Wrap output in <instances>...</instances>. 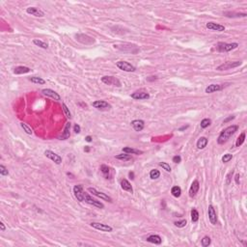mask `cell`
Instances as JSON below:
<instances>
[{
  "instance_id": "cell-1",
  "label": "cell",
  "mask_w": 247,
  "mask_h": 247,
  "mask_svg": "<svg viewBox=\"0 0 247 247\" xmlns=\"http://www.w3.org/2000/svg\"><path fill=\"white\" fill-rule=\"evenodd\" d=\"M237 130H238V127L237 125H232V126H230V127L226 128L225 130L221 131V133L219 134V136H218L217 143L220 145L226 143L230 139V137L234 135L235 133V131H237Z\"/></svg>"
},
{
  "instance_id": "cell-2",
  "label": "cell",
  "mask_w": 247,
  "mask_h": 247,
  "mask_svg": "<svg viewBox=\"0 0 247 247\" xmlns=\"http://www.w3.org/2000/svg\"><path fill=\"white\" fill-rule=\"evenodd\" d=\"M238 47L237 43H232V44H226V43L219 42L218 44L215 45L216 49L220 52H229L233 49H235Z\"/></svg>"
},
{
  "instance_id": "cell-3",
  "label": "cell",
  "mask_w": 247,
  "mask_h": 247,
  "mask_svg": "<svg viewBox=\"0 0 247 247\" xmlns=\"http://www.w3.org/2000/svg\"><path fill=\"white\" fill-rule=\"evenodd\" d=\"M102 82H103L106 85L110 86H116V87H121L122 83L117 77L115 76H110V75H105L102 77Z\"/></svg>"
},
{
  "instance_id": "cell-4",
  "label": "cell",
  "mask_w": 247,
  "mask_h": 247,
  "mask_svg": "<svg viewBox=\"0 0 247 247\" xmlns=\"http://www.w3.org/2000/svg\"><path fill=\"white\" fill-rule=\"evenodd\" d=\"M83 202L87 203V204H89V205H92V206L96 207V208H97V209H103V208H104V205H103V204L100 202V201H97L96 199H94L93 197H91L90 195H89L88 193H86V192L84 194V199H83Z\"/></svg>"
},
{
  "instance_id": "cell-5",
  "label": "cell",
  "mask_w": 247,
  "mask_h": 247,
  "mask_svg": "<svg viewBox=\"0 0 247 247\" xmlns=\"http://www.w3.org/2000/svg\"><path fill=\"white\" fill-rule=\"evenodd\" d=\"M116 66L120 69V70L127 71V73H132V71H136V68L127 61H118L116 63Z\"/></svg>"
},
{
  "instance_id": "cell-6",
  "label": "cell",
  "mask_w": 247,
  "mask_h": 247,
  "mask_svg": "<svg viewBox=\"0 0 247 247\" xmlns=\"http://www.w3.org/2000/svg\"><path fill=\"white\" fill-rule=\"evenodd\" d=\"M241 65V62L240 61H235V62H225L223 64L219 65L218 67L216 68L217 71H227V70H231V69H234V68H237L238 66Z\"/></svg>"
},
{
  "instance_id": "cell-7",
  "label": "cell",
  "mask_w": 247,
  "mask_h": 247,
  "mask_svg": "<svg viewBox=\"0 0 247 247\" xmlns=\"http://www.w3.org/2000/svg\"><path fill=\"white\" fill-rule=\"evenodd\" d=\"M87 190L90 192V193L93 194L94 196L99 198V199H102V200L107 201V202H109V203H112V198L110 196H108L107 194L103 193V192H100V191H97V189L94 188V187H89Z\"/></svg>"
},
{
  "instance_id": "cell-8",
  "label": "cell",
  "mask_w": 247,
  "mask_h": 247,
  "mask_svg": "<svg viewBox=\"0 0 247 247\" xmlns=\"http://www.w3.org/2000/svg\"><path fill=\"white\" fill-rule=\"evenodd\" d=\"M90 226L92 228L99 230L100 232H108L110 233L113 231V228L111 226L107 225V224H103V223H99V222H91Z\"/></svg>"
},
{
  "instance_id": "cell-9",
  "label": "cell",
  "mask_w": 247,
  "mask_h": 247,
  "mask_svg": "<svg viewBox=\"0 0 247 247\" xmlns=\"http://www.w3.org/2000/svg\"><path fill=\"white\" fill-rule=\"evenodd\" d=\"M130 97H132L133 99H136V100L148 99H150V94L145 90H138V91H135L134 93L131 94Z\"/></svg>"
},
{
  "instance_id": "cell-10",
  "label": "cell",
  "mask_w": 247,
  "mask_h": 247,
  "mask_svg": "<svg viewBox=\"0 0 247 247\" xmlns=\"http://www.w3.org/2000/svg\"><path fill=\"white\" fill-rule=\"evenodd\" d=\"M45 156L48 157L50 160H52V161L54 163H56V164H61L62 163V157L59 156V154H55L54 152L50 151V150H47L45 152Z\"/></svg>"
},
{
  "instance_id": "cell-11",
  "label": "cell",
  "mask_w": 247,
  "mask_h": 247,
  "mask_svg": "<svg viewBox=\"0 0 247 247\" xmlns=\"http://www.w3.org/2000/svg\"><path fill=\"white\" fill-rule=\"evenodd\" d=\"M73 194L74 196L79 202H83V199H84V194H85V191L83 189V186L81 185H74L73 187Z\"/></svg>"
},
{
  "instance_id": "cell-12",
  "label": "cell",
  "mask_w": 247,
  "mask_h": 247,
  "mask_svg": "<svg viewBox=\"0 0 247 247\" xmlns=\"http://www.w3.org/2000/svg\"><path fill=\"white\" fill-rule=\"evenodd\" d=\"M92 105H93V107L99 109V110H107V109L111 108V105L105 100H96V102H93Z\"/></svg>"
},
{
  "instance_id": "cell-13",
  "label": "cell",
  "mask_w": 247,
  "mask_h": 247,
  "mask_svg": "<svg viewBox=\"0 0 247 247\" xmlns=\"http://www.w3.org/2000/svg\"><path fill=\"white\" fill-rule=\"evenodd\" d=\"M206 27L208 28L209 30L211 31H216V32H223L225 31V26L224 25H221L219 23H216V22L213 21H209L206 24Z\"/></svg>"
},
{
  "instance_id": "cell-14",
  "label": "cell",
  "mask_w": 247,
  "mask_h": 247,
  "mask_svg": "<svg viewBox=\"0 0 247 247\" xmlns=\"http://www.w3.org/2000/svg\"><path fill=\"white\" fill-rule=\"evenodd\" d=\"M208 214H209V222H211L212 225H216L217 224V214H216V211H215L214 208L211 205L209 206Z\"/></svg>"
},
{
  "instance_id": "cell-15",
  "label": "cell",
  "mask_w": 247,
  "mask_h": 247,
  "mask_svg": "<svg viewBox=\"0 0 247 247\" xmlns=\"http://www.w3.org/2000/svg\"><path fill=\"white\" fill-rule=\"evenodd\" d=\"M26 13L29 14L31 16H37V18H43L45 16V13L43 12L41 9L37 7H29L26 9Z\"/></svg>"
},
{
  "instance_id": "cell-16",
  "label": "cell",
  "mask_w": 247,
  "mask_h": 247,
  "mask_svg": "<svg viewBox=\"0 0 247 247\" xmlns=\"http://www.w3.org/2000/svg\"><path fill=\"white\" fill-rule=\"evenodd\" d=\"M42 93L43 95H45V96H47L48 97H51L54 100H61L60 95L58 93H56L55 91L51 90V89H44V90H42Z\"/></svg>"
},
{
  "instance_id": "cell-17",
  "label": "cell",
  "mask_w": 247,
  "mask_h": 247,
  "mask_svg": "<svg viewBox=\"0 0 247 247\" xmlns=\"http://www.w3.org/2000/svg\"><path fill=\"white\" fill-rule=\"evenodd\" d=\"M71 124L70 122L66 123V126L64 128V131H63L61 135L58 137L59 140H67V139L70 138V136H71Z\"/></svg>"
},
{
  "instance_id": "cell-18",
  "label": "cell",
  "mask_w": 247,
  "mask_h": 247,
  "mask_svg": "<svg viewBox=\"0 0 247 247\" xmlns=\"http://www.w3.org/2000/svg\"><path fill=\"white\" fill-rule=\"evenodd\" d=\"M199 188H200L199 182H198L197 180H193V183H192L190 185V188H189V196L191 198L196 196V194L198 193V191H199Z\"/></svg>"
},
{
  "instance_id": "cell-19",
  "label": "cell",
  "mask_w": 247,
  "mask_h": 247,
  "mask_svg": "<svg viewBox=\"0 0 247 247\" xmlns=\"http://www.w3.org/2000/svg\"><path fill=\"white\" fill-rule=\"evenodd\" d=\"M131 126H132L133 130L135 131H142L145 128V122L143 120H133L131 122Z\"/></svg>"
},
{
  "instance_id": "cell-20",
  "label": "cell",
  "mask_w": 247,
  "mask_h": 247,
  "mask_svg": "<svg viewBox=\"0 0 247 247\" xmlns=\"http://www.w3.org/2000/svg\"><path fill=\"white\" fill-rule=\"evenodd\" d=\"M147 241L150 243L159 245V244H161V242H162V238L160 237V235H151L147 237Z\"/></svg>"
},
{
  "instance_id": "cell-21",
  "label": "cell",
  "mask_w": 247,
  "mask_h": 247,
  "mask_svg": "<svg viewBox=\"0 0 247 247\" xmlns=\"http://www.w3.org/2000/svg\"><path fill=\"white\" fill-rule=\"evenodd\" d=\"M121 187H122L123 190L128 191V192H130V193H133V188H132V186H131V183L128 182V180L124 179L121 180Z\"/></svg>"
},
{
  "instance_id": "cell-22",
  "label": "cell",
  "mask_w": 247,
  "mask_h": 247,
  "mask_svg": "<svg viewBox=\"0 0 247 247\" xmlns=\"http://www.w3.org/2000/svg\"><path fill=\"white\" fill-rule=\"evenodd\" d=\"M222 89H223V87L220 84H211V85L207 86L206 93L207 94H212V93H215V92L222 90Z\"/></svg>"
},
{
  "instance_id": "cell-23",
  "label": "cell",
  "mask_w": 247,
  "mask_h": 247,
  "mask_svg": "<svg viewBox=\"0 0 247 247\" xmlns=\"http://www.w3.org/2000/svg\"><path fill=\"white\" fill-rule=\"evenodd\" d=\"M31 71V69L28 67H25V66H19V67H16L14 69V73L15 74H24V73H28Z\"/></svg>"
},
{
  "instance_id": "cell-24",
  "label": "cell",
  "mask_w": 247,
  "mask_h": 247,
  "mask_svg": "<svg viewBox=\"0 0 247 247\" xmlns=\"http://www.w3.org/2000/svg\"><path fill=\"white\" fill-rule=\"evenodd\" d=\"M208 143H209V140L207 137H204V136L200 137L197 141V148L199 149V150H203V149H205L207 147Z\"/></svg>"
},
{
  "instance_id": "cell-25",
  "label": "cell",
  "mask_w": 247,
  "mask_h": 247,
  "mask_svg": "<svg viewBox=\"0 0 247 247\" xmlns=\"http://www.w3.org/2000/svg\"><path fill=\"white\" fill-rule=\"evenodd\" d=\"M122 151H123V153H126L128 154H143V151L136 150V149H133L130 147H124L122 149Z\"/></svg>"
},
{
  "instance_id": "cell-26",
  "label": "cell",
  "mask_w": 247,
  "mask_h": 247,
  "mask_svg": "<svg viewBox=\"0 0 247 247\" xmlns=\"http://www.w3.org/2000/svg\"><path fill=\"white\" fill-rule=\"evenodd\" d=\"M33 44L35 45H37V47L44 48V49H47V48H48V45H47L45 42L42 41V40H39V39H34V40H33Z\"/></svg>"
},
{
  "instance_id": "cell-27",
  "label": "cell",
  "mask_w": 247,
  "mask_h": 247,
  "mask_svg": "<svg viewBox=\"0 0 247 247\" xmlns=\"http://www.w3.org/2000/svg\"><path fill=\"white\" fill-rule=\"evenodd\" d=\"M171 193L175 198H179L180 197V195H182V188L178 185H175L171 189Z\"/></svg>"
},
{
  "instance_id": "cell-28",
  "label": "cell",
  "mask_w": 247,
  "mask_h": 247,
  "mask_svg": "<svg viewBox=\"0 0 247 247\" xmlns=\"http://www.w3.org/2000/svg\"><path fill=\"white\" fill-rule=\"evenodd\" d=\"M29 80L32 83H35V84H39V85L45 84V80L43 79L42 77H39V76H31V77H29Z\"/></svg>"
},
{
  "instance_id": "cell-29",
  "label": "cell",
  "mask_w": 247,
  "mask_h": 247,
  "mask_svg": "<svg viewBox=\"0 0 247 247\" xmlns=\"http://www.w3.org/2000/svg\"><path fill=\"white\" fill-rule=\"evenodd\" d=\"M245 137H246L245 131H242V132L240 133V135L237 137V142H235V147H240V146L244 143V141H245Z\"/></svg>"
},
{
  "instance_id": "cell-30",
  "label": "cell",
  "mask_w": 247,
  "mask_h": 247,
  "mask_svg": "<svg viewBox=\"0 0 247 247\" xmlns=\"http://www.w3.org/2000/svg\"><path fill=\"white\" fill-rule=\"evenodd\" d=\"M117 159H120V160H124V161H128V160H131V156H130V154H126V153H124V154H117L116 156Z\"/></svg>"
},
{
  "instance_id": "cell-31",
  "label": "cell",
  "mask_w": 247,
  "mask_h": 247,
  "mask_svg": "<svg viewBox=\"0 0 247 247\" xmlns=\"http://www.w3.org/2000/svg\"><path fill=\"white\" fill-rule=\"evenodd\" d=\"M100 171H102V173L104 175V177L106 178V179H108L109 173H110V168H109L107 165L102 164V166H100Z\"/></svg>"
},
{
  "instance_id": "cell-32",
  "label": "cell",
  "mask_w": 247,
  "mask_h": 247,
  "mask_svg": "<svg viewBox=\"0 0 247 247\" xmlns=\"http://www.w3.org/2000/svg\"><path fill=\"white\" fill-rule=\"evenodd\" d=\"M160 177V172L157 169H153L150 172V178L152 180H157Z\"/></svg>"
},
{
  "instance_id": "cell-33",
  "label": "cell",
  "mask_w": 247,
  "mask_h": 247,
  "mask_svg": "<svg viewBox=\"0 0 247 247\" xmlns=\"http://www.w3.org/2000/svg\"><path fill=\"white\" fill-rule=\"evenodd\" d=\"M191 220L192 222H197L199 220V212L196 209H192L191 211Z\"/></svg>"
},
{
  "instance_id": "cell-34",
  "label": "cell",
  "mask_w": 247,
  "mask_h": 247,
  "mask_svg": "<svg viewBox=\"0 0 247 247\" xmlns=\"http://www.w3.org/2000/svg\"><path fill=\"white\" fill-rule=\"evenodd\" d=\"M211 120L209 119V118H205V119H203L202 121H201L200 126L202 128H207L208 127L211 126Z\"/></svg>"
},
{
  "instance_id": "cell-35",
  "label": "cell",
  "mask_w": 247,
  "mask_h": 247,
  "mask_svg": "<svg viewBox=\"0 0 247 247\" xmlns=\"http://www.w3.org/2000/svg\"><path fill=\"white\" fill-rule=\"evenodd\" d=\"M21 127L23 128V130L25 131V133H27L28 135H31V134L33 133V131H32V128H31L29 126L27 125V124H25V123H21Z\"/></svg>"
},
{
  "instance_id": "cell-36",
  "label": "cell",
  "mask_w": 247,
  "mask_h": 247,
  "mask_svg": "<svg viewBox=\"0 0 247 247\" xmlns=\"http://www.w3.org/2000/svg\"><path fill=\"white\" fill-rule=\"evenodd\" d=\"M211 237H208V235L202 238V240H201L202 246H204V247H208L209 244H211Z\"/></svg>"
},
{
  "instance_id": "cell-37",
  "label": "cell",
  "mask_w": 247,
  "mask_h": 247,
  "mask_svg": "<svg viewBox=\"0 0 247 247\" xmlns=\"http://www.w3.org/2000/svg\"><path fill=\"white\" fill-rule=\"evenodd\" d=\"M62 107H63V110H64V113H65V115H66V117H67L68 119H70V120H71V113L70 109L68 108V106L66 105V103L63 102Z\"/></svg>"
},
{
  "instance_id": "cell-38",
  "label": "cell",
  "mask_w": 247,
  "mask_h": 247,
  "mask_svg": "<svg viewBox=\"0 0 247 247\" xmlns=\"http://www.w3.org/2000/svg\"><path fill=\"white\" fill-rule=\"evenodd\" d=\"M186 224H187V221H186V219H183V220L176 221V222H174V225L176 227H178V228H183V227L186 226Z\"/></svg>"
},
{
  "instance_id": "cell-39",
  "label": "cell",
  "mask_w": 247,
  "mask_h": 247,
  "mask_svg": "<svg viewBox=\"0 0 247 247\" xmlns=\"http://www.w3.org/2000/svg\"><path fill=\"white\" fill-rule=\"evenodd\" d=\"M158 165L160 166V167H162L163 169H164L166 172H168V173H170V172L172 171L171 170V166L169 165L167 162H159Z\"/></svg>"
},
{
  "instance_id": "cell-40",
  "label": "cell",
  "mask_w": 247,
  "mask_h": 247,
  "mask_svg": "<svg viewBox=\"0 0 247 247\" xmlns=\"http://www.w3.org/2000/svg\"><path fill=\"white\" fill-rule=\"evenodd\" d=\"M232 158H233V154H224V156H222V162L227 163V162H229L230 160H232Z\"/></svg>"
},
{
  "instance_id": "cell-41",
  "label": "cell",
  "mask_w": 247,
  "mask_h": 247,
  "mask_svg": "<svg viewBox=\"0 0 247 247\" xmlns=\"http://www.w3.org/2000/svg\"><path fill=\"white\" fill-rule=\"evenodd\" d=\"M0 175L1 176H8L9 175V171L4 165H0Z\"/></svg>"
},
{
  "instance_id": "cell-42",
  "label": "cell",
  "mask_w": 247,
  "mask_h": 247,
  "mask_svg": "<svg viewBox=\"0 0 247 247\" xmlns=\"http://www.w3.org/2000/svg\"><path fill=\"white\" fill-rule=\"evenodd\" d=\"M73 131L75 133H80V131H81V128H80V126L75 124V125L73 126Z\"/></svg>"
},
{
  "instance_id": "cell-43",
  "label": "cell",
  "mask_w": 247,
  "mask_h": 247,
  "mask_svg": "<svg viewBox=\"0 0 247 247\" xmlns=\"http://www.w3.org/2000/svg\"><path fill=\"white\" fill-rule=\"evenodd\" d=\"M172 160H173L174 163H180V161H182V157H180V156H175Z\"/></svg>"
},
{
  "instance_id": "cell-44",
  "label": "cell",
  "mask_w": 247,
  "mask_h": 247,
  "mask_svg": "<svg viewBox=\"0 0 247 247\" xmlns=\"http://www.w3.org/2000/svg\"><path fill=\"white\" fill-rule=\"evenodd\" d=\"M233 173H234V172H233V171H232V172H230L229 175H228V176H227V182H226L227 185H229V183H231V177L233 176Z\"/></svg>"
},
{
  "instance_id": "cell-45",
  "label": "cell",
  "mask_w": 247,
  "mask_h": 247,
  "mask_svg": "<svg viewBox=\"0 0 247 247\" xmlns=\"http://www.w3.org/2000/svg\"><path fill=\"white\" fill-rule=\"evenodd\" d=\"M239 178H240L239 174H237V175H235V183H237V185H239V183H240Z\"/></svg>"
},
{
  "instance_id": "cell-46",
  "label": "cell",
  "mask_w": 247,
  "mask_h": 247,
  "mask_svg": "<svg viewBox=\"0 0 247 247\" xmlns=\"http://www.w3.org/2000/svg\"><path fill=\"white\" fill-rule=\"evenodd\" d=\"M234 119H235V116H230V117L227 118V119L224 120V121H223V123H224V124H225V123H228V122H230V121H231V120H234Z\"/></svg>"
},
{
  "instance_id": "cell-47",
  "label": "cell",
  "mask_w": 247,
  "mask_h": 247,
  "mask_svg": "<svg viewBox=\"0 0 247 247\" xmlns=\"http://www.w3.org/2000/svg\"><path fill=\"white\" fill-rule=\"evenodd\" d=\"M0 230H1V232H4L6 230V227H5L3 222H0Z\"/></svg>"
},
{
  "instance_id": "cell-48",
  "label": "cell",
  "mask_w": 247,
  "mask_h": 247,
  "mask_svg": "<svg viewBox=\"0 0 247 247\" xmlns=\"http://www.w3.org/2000/svg\"><path fill=\"white\" fill-rule=\"evenodd\" d=\"M189 128V126H188V125L183 126V127H182L180 128H179V130H180V131H183V130H186V128Z\"/></svg>"
},
{
  "instance_id": "cell-49",
  "label": "cell",
  "mask_w": 247,
  "mask_h": 247,
  "mask_svg": "<svg viewBox=\"0 0 247 247\" xmlns=\"http://www.w3.org/2000/svg\"><path fill=\"white\" fill-rule=\"evenodd\" d=\"M128 177H130V179L134 180V173L133 172H130V173H128Z\"/></svg>"
},
{
  "instance_id": "cell-50",
  "label": "cell",
  "mask_w": 247,
  "mask_h": 247,
  "mask_svg": "<svg viewBox=\"0 0 247 247\" xmlns=\"http://www.w3.org/2000/svg\"><path fill=\"white\" fill-rule=\"evenodd\" d=\"M85 140H86L87 142H92V137H91L90 135L86 136V137H85Z\"/></svg>"
},
{
  "instance_id": "cell-51",
  "label": "cell",
  "mask_w": 247,
  "mask_h": 247,
  "mask_svg": "<svg viewBox=\"0 0 247 247\" xmlns=\"http://www.w3.org/2000/svg\"><path fill=\"white\" fill-rule=\"evenodd\" d=\"M84 151L86 152V153H88V152H90V148H89L88 146H86L85 149H84Z\"/></svg>"
}]
</instances>
